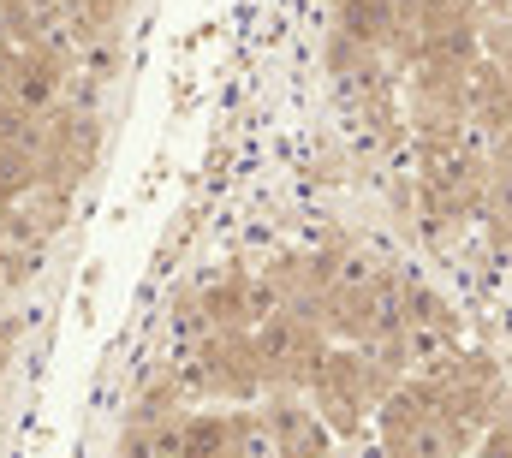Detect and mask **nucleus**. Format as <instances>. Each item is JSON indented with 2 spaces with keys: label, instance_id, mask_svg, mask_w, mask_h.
Returning <instances> with one entry per match:
<instances>
[{
  "label": "nucleus",
  "instance_id": "f03ea898",
  "mask_svg": "<svg viewBox=\"0 0 512 458\" xmlns=\"http://www.w3.org/2000/svg\"><path fill=\"white\" fill-rule=\"evenodd\" d=\"M262 423H268V447L280 458H322V417L304 411L298 399H274Z\"/></svg>",
  "mask_w": 512,
  "mask_h": 458
},
{
  "label": "nucleus",
  "instance_id": "7ed1b4c3",
  "mask_svg": "<svg viewBox=\"0 0 512 458\" xmlns=\"http://www.w3.org/2000/svg\"><path fill=\"white\" fill-rule=\"evenodd\" d=\"M328 310H334V328H346V334H370V298L364 292H334L328 298Z\"/></svg>",
  "mask_w": 512,
  "mask_h": 458
},
{
  "label": "nucleus",
  "instance_id": "f257e3e1",
  "mask_svg": "<svg viewBox=\"0 0 512 458\" xmlns=\"http://www.w3.org/2000/svg\"><path fill=\"white\" fill-rule=\"evenodd\" d=\"M191 381H197V393L227 399V405L256 399V387H262V351H256V334H215V340H203Z\"/></svg>",
  "mask_w": 512,
  "mask_h": 458
}]
</instances>
